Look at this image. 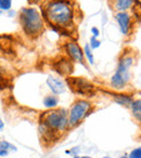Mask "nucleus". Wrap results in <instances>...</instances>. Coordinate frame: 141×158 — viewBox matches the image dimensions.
Here are the masks:
<instances>
[{
    "mask_svg": "<svg viewBox=\"0 0 141 158\" xmlns=\"http://www.w3.org/2000/svg\"><path fill=\"white\" fill-rule=\"evenodd\" d=\"M68 129V112L64 108L55 107L40 115L39 133L46 142L58 141L63 132Z\"/></svg>",
    "mask_w": 141,
    "mask_h": 158,
    "instance_id": "f257e3e1",
    "label": "nucleus"
},
{
    "mask_svg": "<svg viewBox=\"0 0 141 158\" xmlns=\"http://www.w3.org/2000/svg\"><path fill=\"white\" fill-rule=\"evenodd\" d=\"M102 158H113V157H111V156H104V157H102Z\"/></svg>",
    "mask_w": 141,
    "mask_h": 158,
    "instance_id": "bb28decb",
    "label": "nucleus"
},
{
    "mask_svg": "<svg viewBox=\"0 0 141 158\" xmlns=\"http://www.w3.org/2000/svg\"><path fill=\"white\" fill-rule=\"evenodd\" d=\"M3 128H5V123H3V120L1 119V117H0V131H2Z\"/></svg>",
    "mask_w": 141,
    "mask_h": 158,
    "instance_id": "4be33fe9",
    "label": "nucleus"
},
{
    "mask_svg": "<svg viewBox=\"0 0 141 158\" xmlns=\"http://www.w3.org/2000/svg\"><path fill=\"white\" fill-rule=\"evenodd\" d=\"M31 2H35V3H37V2H39V1H41V0H29Z\"/></svg>",
    "mask_w": 141,
    "mask_h": 158,
    "instance_id": "a878e982",
    "label": "nucleus"
},
{
    "mask_svg": "<svg viewBox=\"0 0 141 158\" xmlns=\"http://www.w3.org/2000/svg\"><path fill=\"white\" fill-rule=\"evenodd\" d=\"M100 44H101V41L98 40V38L91 36L90 40H89V46H90V48L92 49V50L93 49H98L100 47Z\"/></svg>",
    "mask_w": 141,
    "mask_h": 158,
    "instance_id": "a211bd4d",
    "label": "nucleus"
},
{
    "mask_svg": "<svg viewBox=\"0 0 141 158\" xmlns=\"http://www.w3.org/2000/svg\"><path fill=\"white\" fill-rule=\"evenodd\" d=\"M42 13L45 20L57 31H63L64 34L73 26L74 10L67 0H49L42 6Z\"/></svg>",
    "mask_w": 141,
    "mask_h": 158,
    "instance_id": "f03ea898",
    "label": "nucleus"
},
{
    "mask_svg": "<svg viewBox=\"0 0 141 158\" xmlns=\"http://www.w3.org/2000/svg\"><path fill=\"white\" fill-rule=\"evenodd\" d=\"M12 8V0H0V11H10Z\"/></svg>",
    "mask_w": 141,
    "mask_h": 158,
    "instance_id": "f3484780",
    "label": "nucleus"
},
{
    "mask_svg": "<svg viewBox=\"0 0 141 158\" xmlns=\"http://www.w3.org/2000/svg\"><path fill=\"white\" fill-rule=\"evenodd\" d=\"M65 52L67 53L70 60L73 62L82 64L83 66L85 65V54L84 49L80 48V46L75 41H68L65 44Z\"/></svg>",
    "mask_w": 141,
    "mask_h": 158,
    "instance_id": "0eeeda50",
    "label": "nucleus"
},
{
    "mask_svg": "<svg viewBox=\"0 0 141 158\" xmlns=\"http://www.w3.org/2000/svg\"><path fill=\"white\" fill-rule=\"evenodd\" d=\"M54 68L60 75H64L67 76L70 73L73 72V64H72V60L67 59H61L60 61L54 63Z\"/></svg>",
    "mask_w": 141,
    "mask_h": 158,
    "instance_id": "9d476101",
    "label": "nucleus"
},
{
    "mask_svg": "<svg viewBox=\"0 0 141 158\" xmlns=\"http://www.w3.org/2000/svg\"><path fill=\"white\" fill-rule=\"evenodd\" d=\"M14 14H15V12H13L12 10H10V11H8V15L9 16H13Z\"/></svg>",
    "mask_w": 141,
    "mask_h": 158,
    "instance_id": "b1692460",
    "label": "nucleus"
},
{
    "mask_svg": "<svg viewBox=\"0 0 141 158\" xmlns=\"http://www.w3.org/2000/svg\"><path fill=\"white\" fill-rule=\"evenodd\" d=\"M111 3L117 12H125L132 6L134 0H111Z\"/></svg>",
    "mask_w": 141,
    "mask_h": 158,
    "instance_id": "9b49d317",
    "label": "nucleus"
},
{
    "mask_svg": "<svg viewBox=\"0 0 141 158\" xmlns=\"http://www.w3.org/2000/svg\"><path fill=\"white\" fill-rule=\"evenodd\" d=\"M137 2H139V3H141V0H136Z\"/></svg>",
    "mask_w": 141,
    "mask_h": 158,
    "instance_id": "c85d7f7f",
    "label": "nucleus"
},
{
    "mask_svg": "<svg viewBox=\"0 0 141 158\" xmlns=\"http://www.w3.org/2000/svg\"><path fill=\"white\" fill-rule=\"evenodd\" d=\"M84 54H85V57L87 59L88 63L90 65H93L95 64V56H93V53H92V49L90 48L89 44H85L84 47Z\"/></svg>",
    "mask_w": 141,
    "mask_h": 158,
    "instance_id": "dca6fc26",
    "label": "nucleus"
},
{
    "mask_svg": "<svg viewBox=\"0 0 141 158\" xmlns=\"http://www.w3.org/2000/svg\"><path fill=\"white\" fill-rule=\"evenodd\" d=\"M111 95L113 97L114 101L116 102L117 104L122 106H130L132 103V98L129 97V95H125V94H113L111 93Z\"/></svg>",
    "mask_w": 141,
    "mask_h": 158,
    "instance_id": "4468645a",
    "label": "nucleus"
},
{
    "mask_svg": "<svg viewBox=\"0 0 141 158\" xmlns=\"http://www.w3.org/2000/svg\"><path fill=\"white\" fill-rule=\"evenodd\" d=\"M115 20L118 23L119 29L123 35H128L130 31V22H131V18L127 12H117L115 14Z\"/></svg>",
    "mask_w": 141,
    "mask_h": 158,
    "instance_id": "1a4fd4ad",
    "label": "nucleus"
},
{
    "mask_svg": "<svg viewBox=\"0 0 141 158\" xmlns=\"http://www.w3.org/2000/svg\"><path fill=\"white\" fill-rule=\"evenodd\" d=\"M16 151H18V148H16L15 145L11 144V143L6 140L0 141V157L1 158L7 157L11 152L14 153V152H16Z\"/></svg>",
    "mask_w": 141,
    "mask_h": 158,
    "instance_id": "f8f14e48",
    "label": "nucleus"
},
{
    "mask_svg": "<svg viewBox=\"0 0 141 158\" xmlns=\"http://www.w3.org/2000/svg\"><path fill=\"white\" fill-rule=\"evenodd\" d=\"M19 22L27 37L37 38L45 29L44 18L35 8H22L19 12Z\"/></svg>",
    "mask_w": 141,
    "mask_h": 158,
    "instance_id": "7ed1b4c3",
    "label": "nucleus"
},
{
    "mask_svg": "<svg viewBox=\"0 0 141 158\" xmlns=\"http://www.w3.org/2000/svg\"><path fill=\"white\" fill-rule=\"evenodd\" d=\"M91 34H92L93 37L98 38L100 36V31L98 29V27H91Z\"/></svg>",
    "mask_w": 141,
    "mask_h": 158,
    "instance_id": "412c9836",
    "label": "nucleus"
},
{
    "mask_svg": "<svg viewBox=\"0 0 141 158\" xmlns=\"http://www.w3.org/2000/svg\"><path fill=\"white\" fill-rule=\"evenodd\" d=\"M73 158H92V157H90V156H79V155H77V156H74Z\"/></svg>",
    "mask_w": 141,
    "mask_h": 158,
    "instance_id": "5701e85b",
    "label": "nucleus"
},
{
    "mask_svg": "<svg viewBox=\"0 0 141 158\" xmlns=\"http://www.w3.org/2000/svg\"><path fill=\"white\" fill-rule=\"evenodd\" d=\"M5 80V79L2 78V75H1V72H0V85L2 84V81Z\"/></svg>",
    "mask_w": 141,
    "mask_h": 158,
    "instance_id": "393cba45",
    "label": "nucleus"
},
{
    "mask_svg": "<svg viewBox=\"0 0 141 158\" xmlns=\"http://www.w3.org/2000/svg\"><path fill=\"white\" fill-rule=\"evenodd\" d=\"M92 110V103L89 100L78 99L72 104L68 110V126L70 128H75L90 115Z\"/></svg>",
    "mask_w": 141,
    "mask_h": 158,
    "instance_id": "39448f33",
    "label": "nucleus"
},
{
    "mask_svg": "<svg viewBox=\"0 0 141 158\" xmlns=\"http://www.w3.org/2000/svg\"><path fill=\"white\" fill-rule=\"evenodd\" d=\"M66 85L70 91L83 97H91L96 93V87L93 84L83 77H70L66 78Z\"/></svg>",
    "mask_w": 141,
    "mask_h": 158,
    "instance_id": "423d86ee",
    "label": "nucleus"
},
{
    "mask_svg": "<svg viewBox=\"0 0 141 158\" xmlns=\"http://www.w3.org/2000/svg\"><path fill=\"white\" fill-rule=\"evenodd\" d=\"M46 84L48 86V88L50 89V91L54 95H59L65 92V82L60 79L59 77L54 76H48L46 80Z\"/></svg>",
    "mask_w": 141,
    "mask_h": 158,
    "instance_id": "6e6552de",
    "label": "nucleus"
},
{
    "mask_svg": "<svg viewBox=\"0 0 141 158\" xmlns=\"http://www.w3.org/2000/svg\"><path fill=\"white\" fill-rule=\"evenodd\" d=\"M129 107H130V110H131L132 116H134L135 119L141 125V99L132 101L131 105H130Z\"/></svg>",
    "mask_w": 141,
    "mask_h": 158,
    "instance_id": "ddd939ff",
    "label": "nucleus"
},
{
    "mask_svg": "<svg viewBox=\"0 0 141 158\" xmlns=\"http://www.w3.org/2000/svg\"><path fill=\"white\" fill-rule=\"evenodd\" d=\"M1 14H2V12H1V11H0V15H1Z\"/></svg>",
    "mask_w": 141,
    "mask_h": 158,
    "instance_id": "c756f323",
    "label": "nucleus"
},
{
    "mask_svg": "<svg viewBox=\"0 0 141 158\" xmlns=\"http://www.w3.org/2000/svg\"><path fill=\"white\" fill-rule=\"evenodd\" d=\"M80 152V148L79 147H73V148H70V151H66V154H72L74 156H77Z\"/></svg>",
    "mask_w": 141,
    "mask_h": 158,
    "instance_id": "aec40b11",
    "label": "nucleus"
},
{
    "mask_svg": "<svg viewBox=\"0 0 141 158\" xmlns=\"http://www.w3.org/2000/svg\"><path fill=\"white\" fill-rule=\"evenodd\" d=\"M121 158H129V157H128V156H122Z\"/></svg>",
    "mask_w": 141,
    "mask_h": 158,
    "instance_id": "cd10ccee",
    "label": "nucleus"
},
{
    "mask_svg": "<svg viewBox=\"0 0 141 158\" xmlns=\"http://www.w3.org/2000/svg\"><path fill=\"white\" fill-rule=\"evenodd\" d=\"M134 64V57L130 54H123L117 64L116 70L111 78V86L115 90H122L130 80V67Z\"/></svg>",
    "mask_w": 141,
    "mask_h": 158,
    "instance_id": "20e7f679",
    "label": "nucleus"
},
{
    "mask_svg": "<svg viewBox=\"0 0 141 158\" xmlns=\"http://www.w3.org/2000/svg\"><path fill=\"white\" fill-rule=\"evenodd\" d=\"M129 158H141V147H137V148L132 149L129 153Z\"/></svg>",
    "mask_w": 141,
    "mask_h": 158,
    "instance_id": "6ab92c4d",
    "label": "nucleus"
},
{
    "mask_svg": "<svg viewBox=\"0 0 141 158\" xmlns=\"http://www.w3.org/2000/svg\"><path fill=\"white\" fill-rule=\"evenodd\" d=\"M58 103H59V100H58V98L55 97L54 94L47 95V97L44 99V105H45V107L48 108V110L55 108L58 106Z\"/></svg>",
    "mask_w": 141,
    "mask_h": 158,
    "instance_id": "2eb2a0df",
    "label": "nucleus"
}]
</instances>
